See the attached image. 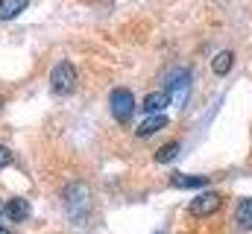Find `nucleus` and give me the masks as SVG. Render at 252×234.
<instances>
[{
	"label": "nucleus",
	"mask_w": 252,
	"mask_h": 234,
	"mask_svg": "<svg viewBox=\"0 0 252 234\" xmlns=\"http://www.w3.org/2000/svg\"><path fill=\"white\" fill-rule=\"evenodd\" d=\"M50 88H53V94H59V97L73 94V88H76V67H73L70 61H59V64L50 70Z\"/></svg>",
	"instance_id": "obj_1"
},
{
	"label": "nucleus",
	"mask_w": 252,
	"mask_h": 234,
	"mask_svg": "<svg viewBox=\"0 0 252 234\" xmlns=\"http://www.w3.org/2000/svg\"><path fill=\"white\" fill-rule=\"evenodd\" d=\"M109 109H112V117L118 123H129L132 115H135V97L129 88H115L112 97H109Z\"/></svg>",
	"instance_id": "obj_2"
},
{
	"label": "nucleus",
	"mask_w": 252,
	"mask_h": 234,
	"mask_svg": "<svg viewBox=\"0 0 252 234\" xmlns=\"http://www.w3.org/2000/svg\"><path fill=\"white\" fill-rule=\"evenodd\" d=\"M220 205H223V196L214 193V190H208V193H199L196 199H190L188 214L190 217H211V214L220 211Z\"/></svg>",
	"instance_id": "obj_3"
},
{
	"label": "nucleus",
	"mask_w": 252,
	"mask_h": 234,
	"mask_svg": "<svg viewBox=\"0 0 252 234\" xmlns=\"http://www.w3.org/2000/svg\"><path fill=\"white\" fill-rule=\"evenodd\" d=\"M188 88H190V73L185 70V67H176L170 76H167V94L173 97V103H182V97L188 94Z\"/></svg>",
	"instance_id": "obj_4"
},
{
	"label": "nucleus",
	"mask_w": 252,
	"mask_h": 234,
	"mask_svg": "<svg viewBox=\"0 0 252 234\" xmlns=\"http://www.w3.org/2000/svg\"><path fill=\"white\" fill-rule=\"evenodd\" d=\"M64 205H67V211L73 214V208H82V214L91 208V193H88V187L85 184H70L67 190H64Z\"/></svg>",
	"instance_id": "obj_5"
},
{
	"label": "nucleus",
	"mask_w": 252,
	"mask_h": 234,
	"mask_svg": "<svg viewBox=\"0 0 252 234\" xmlns=\"http://www.w3.org/2000/svg\"><path fill=\"white\" fill-rule=\"evenodd\" d=\"M3 211H6V220L9 223H24L30 217V202L21 199V196H12V199L3 202Z\"/></svg>",
	"instance_id": "obj_6"
},
{
	"label": "nucleus",
	"mask_w": 252,
	"mask_h": 234,
	"mask_svg": "<svg viewBox=\"0 0 252 234\" xmlns=\"http://www.w3.org/2000/svg\"><path fill=\"white\" fill-rule=\"evenodd\" d=\"M167 123H170V117H167V115H150V117H144V120L138 123L135 135H138V138H150V135L161 132V129H164Z\"/></svg>",
	"instance_id": "obj_7"
},
{
	"label": "nucleus",
	"mask_w": 252,
	"mask_h": 234,
	"mask_svg": "<svg viewBox=\"0 0 252 234\" xmlns=\"http://www.w3.org/2000/svg\"><path fill=\"white\" fill-rule=\"evenodd\" d=\"M170 103H173V97H170L167 91H153L150 97H144V106H141V109L150 112V115H161Z\"/></svg>",
	"instance_id": "obj_8"
},
{
	"label": "nucleus",
	"mask_w": 252,
	"mask_h": 234,
	"mask_svg": "<svg viewBox=\"0 0 252 234\" xmlns=\"http://www.w3.org/2000/svg\"><path fill=\"white\" fill-rule=\"evenodd\" d=\"M170 184L176 190H190V187H205L208 184V176H188V173H173L170 176Z\"/></svg>",
	"instance_id": "obj_9"
},
{
	"label": "nucleus",
	"mask_w": 252,
	"mask_h": 234,
	"mask_svg": "<svg viewBox=\"0 0 252 234\" xmlns=\"http://www.w3.org/2000/svg\"><path fill=\"white\" fill-rule=\"evenodd\" d=\"M235 223L241 232H252V196L241 199L238 208H235Z\"/></svg>",
	"instance_id": "obj_10"
},
{
	"label": "nucleus",
	"mask_w": 252,
	"mask_h": 234,
	"mask_svg": "<svg viewBox=\"0 0 252 234\" xmlns=\"http://www.w3.org/2000/svg\"><path fill=\"white\" fill-rule=\"evenodd\" d=\"M30 0H0V21H12L27 9Z\"/></svg>",
	"instance_id": "obj_11"
},
{
	"label": "nucleus",
	"mask_w": 252,
	"mask_h": 234,
	"mask_svg": "<svg viewBox=\"0 0 252 234\" xmlns=\"http://www.w3.org/2000/svg\"><path fill=\"white\" fill-rule=\"evenodd\" d=\"M232 64H235V53H232V50H223V53H217V56L211 58V70H214L217 76H226V73L232 70Z\"/></svg>",
	"instance_id": "obj_12"
},
{
	"label": "nucleus",
	"mask_w": 252,
	"mask_h": 234,
	"mask_svg": "<svg viewBox=\"0 0 252 234\" xmlns=\"http://www.w3.org/2000/svg\"><path fill=\"white\" fill-rule=\"evenodd\" d=\"M179 149H182V146H179V141H170V144H164L161 149H156L153 161H156V164H170V161L179 155Z\"/></svg>",
	"instance_id": "obj_13"
},
{
	"label": "nucleus",
	"mask_w": 252,
	"mask_h": 234,
	"mask_svg": "<svg viewBox=\"0 0 252 234\" xmlns=\"http://www.w3.org/2000/svg\"><path fill=\"white\" fill-rule=\"evenodd\" d=\"M9 164H12V152L0 144V170H3V167H9Z\"/></svg>",
	"instance_id": "obj_14"
},
{
	"label": "nucleus",
	"mask_w": 252,
	"mask_h": 234,
	"mask_svg": "<svg viewBox=\"0 0 252 234\" xmlns=\"http://www.w3.org/2000/svg\"><path fill=\"white\" fill-rule=\"evenodd\" d=\"M0 234H15L12 229H6V226H0Z\"/></svg>",
	"instance_id": "obj_15"
}]
</instances>
